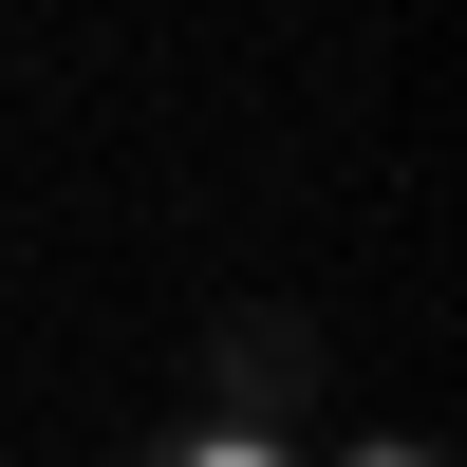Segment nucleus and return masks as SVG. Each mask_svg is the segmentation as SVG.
<instances>
[{
	"label": "nucleus",
	"instance_id": "1",
	"mask_svg": "<svg viewBox=\"0 0 467 467\" xmlns=\"http://www.w3.org/2000/svg\"><path fill=\"white\" fill-rule=\"evenodd\" d=\"M318 393H337L318 318H281V299H244V318H206V411H244V431H299Z\"/></svg>",
	"mask_w": 467,
	"mask_h": 467
},
{
	"label": "nucleus",
	"instance_id": "2",
	"mask_svg": "<svg viewBox=\"0 0 467 467\" xmlns=\"http://www.w3.org/2000/svg\"><path fill=\"white\" fill-rule=\"evenodd\" d=\"M150 467H299V431H244V411H206V431H169Z\"/></svg>",
	"mask_w": 467,
	"mask_h": 467
},
{
	"label": "nucleus",
	"instance_id": "3",
	"mask_svg": "<svg viewBox=\"0 0 467 467\" xmlns=\"http://www.w3.org/2000/svg\"><path fill=\"white\" fill-rule=\"evenodd\" d=\"M337 467H449V449H431V431H356Z\"/></svg>",
	"mask_w": 467,
	"mask_h": 467
}]
</instances>
